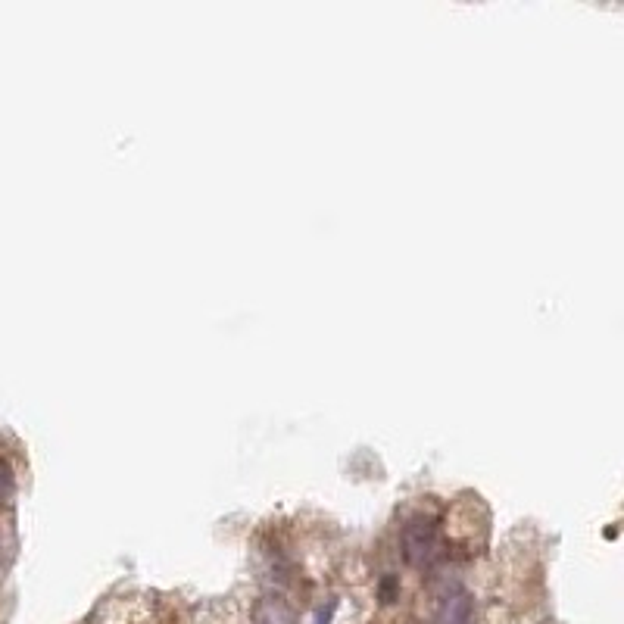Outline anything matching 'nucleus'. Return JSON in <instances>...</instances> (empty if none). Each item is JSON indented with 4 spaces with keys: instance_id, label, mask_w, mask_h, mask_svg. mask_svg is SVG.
Returning a JSON list of instances; mask_svg holds the SVG:
<instances>
[{
    "instance_id": "f257e3e1",
    "label": "nucleus",
    "mask_w": 624,
    "mask_h": 624,
    "mask_svg": "<svg viewBox=\"0 0 624 624\" xmlns=\"http://www.w3.org/2000/svg\"><path fill=\"white\" fill-rule=\"evenodd\" d=\"M444 553V543H440V531L431 518L415 515L412 522L403 528V556L415 568H428Z\"/></svg>"
},
{
    "instance_id": "f03ea898",
    "label": "nucleus",
    "mask_w": 624,
    "mask_h": 624,
    "mask_svg": "<svg viewBox=\"0 0 624 624\" xmlns=\"http://www.w3.org/2000/svg\"><path fill=\"white\" fill-rule=\"evenodd\" d=\"M472 621V600L468 593H450L444 606H440L437 624H468Z\"/></svg>"
},
{
    "instance_id": "7ed1b4c3",
    "label": "nucleus",
    "mask_w": 624,
    "mask_h": 624,
    "mask_svg": "<svg viewBox=\"0 0 624 624\" xmlns=\"http://www.w3.org/2000/svg\"><path fill=\"white\" fill-rule=\"evenodd\" d=\"M10 497H13V468L0 459V506H4Z\"/></svg>"
}]
</instances>
